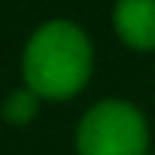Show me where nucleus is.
Here are the masks:
<instances>
[{
    "instance_id": "nucleus-1",
    "label": "nucleus",
    "mask_w": 155,
    "mask_h": 155,
    "mask_svg": "<svg viewBox=\"0 0 155 155\" xmlns=\"http://www.w3.org/2000/svg\"><path fill=\"white\" fill-rule=\"evenodd\" d=\"M91 73V46L70 21L43 25L25 52V79L40 97H70Z\"/></svg>"
},
{
    "instance_id": "nucleus-2",
    "label": "nucleus",
    "mask_w": 155,
    "mask_h": 155,
    "mask_svg": "<svg viewBox=\"0 0 155 155\" xmlns=\"http://www.w3.org/2000/svg\"><path fill=\"white\" fill-rule=\"evenodd\" d=\"M79 155H146V122L125 101H104L85 113L76 134Z\"/></svg>"
},
{
    "instance_id": "nucleus-3",
    "label": "nucleus",
    "mask_w": 155,
    "mask_h": 155,
    "mask_svg": "<svg viewBox=\"0 0 155 155\" xmlns=\"http://www.w3.org/2000/svg\"><path fill=\"white\" fill-rule=\"evenodd\" d=\"M116 31L134 49H155V0H119Z\"/></svg>"
},
{
    "instance_id": "nucleus-4",
    "label": "nucleus",
    "mask_w": 155,
    "mask_h": 155,
    "mask_svg": "<svg viewBox=\"0 0 155 155\" xmlns=\"http://www.w3.org/2000/svg\"><path fill=\"white\" fill-rule=\"evenodd\" d=\"M37 97H40V94H34V91H15V94L6 101L3 116H6L12 125H28V122L37 116Z\"/></svg>"
}]
</instances>
